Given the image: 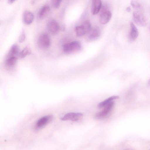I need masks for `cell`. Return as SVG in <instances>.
<instances>
[{
	"label": "cell",
	"instance_id": "6da1fadb",
	"mask_svg": "<svg viewBox=\"0 0 150 150\" xmlns=\"http://www.w3.org/2000/svg\"><path fill=\"white\" fill-rule=\"evenodd\" d=\"M82 48L81 44L77 41H74L64 44L63 47L64 52L67 54H70L80 50Z\"/></svg>",
	"mask_w": 150,
	"mask_h": 150
},
{
	"label": "cell",
	"instance_id": "7a4b0ae2",
	"mask_svg": "<svg viewBox=\"0 0 150 150\" xmlns=\"http://www.w3.org/2000/svg\"><path fill=\"white\" fill-rule=\"evenodd\" d=\"M114 105V101L111 102L104 107L102 111L96 114L95 118L97 119L102 120L108 117L110 115Z\"/></svg>",
	"mask_w": 150,
	"mask_h": 150
},
{
	"label": "cell",
	"instance_id": "3957f363",
	"mask_svg": "<svg viewBox=\"0 0 150 150\" xmlns=\"http://www.w3.org/2000/svg\"><path fill=\"white\" fill-rule=\"evenodd\" d=\"M50 36L47 33H43L39 37L38 44L39 48L41 49H46L50 46Z\"/></svg>",
	"mask_w": 150,
	"mask_h": 150
},
{
	"label": "cell",
	"instance_id": "277c9868",
	"mask_svg": "<svg viewBox=\"0 0 150 150\" xmlns=\"http://www.w3.org/2000/svg\"><path fill=\"white\" fill-rule=\"evenodd\" d=\"M132 18L134 22L139 26L144 27L147 24L146 18L140 12L138 11H134L132 14Z\"/></svg>",
	"mask_w": 150,
	"mask_h": 150
},
{
	"label": "cell",
	"instance_id": "5b68a950",
	"mask_svg": "<svg viewBox=\"0 0 150 150\" xmlns=\"http://www.w3.org/2000/svg\"><path fill=\"white\" fill-rule=\"evenodd\" d=\"M53 116L52 115H47L39 119L36 123L35 129L39 130L43 128L49 124L52 120Z\"/></svg>",
	"mask_w": 150,
	"mask_h": 150
},
{
	"label": "cell",
	"instance_id": "8992f818",
	"mask_svg": "<svg viewBox=\"0 0 150 150\" xmlns=\"http://www.w3.org/2000/svg\"><path fill=\"white\" fill-rule=\"evenodd\" d=\"M47 28L48 32L52 35H55L60 29L58 23L54 19L50 21L47 23Z\"/></svg>",
	"mask_w": 150,
	"mask_h": 150
},
{
	"label": "cell",
	"instance_id": "52a82bcc",
	"mask_svg": "<svg viewBox=\"0 0 150 150\" xmlns=\"http://www.w3.org/2000/svg\"><path fill=\"white\" fill-rule=\"evenodd\" d=\"M83 116V114L81 113L69 112L65 114L61 119L63 121L70 120L75 121L80 119Z\"/></svg>",
	"mask_w": 150,
	"mask_h": 150
},
{
	"label": "cell",
	"instance_id": "ba28073f",
	"mask_svg": "<svg viewBox=\"0 0 150 150\" xmlns=\"http://www.w3.org/2000/svg\"><path fill=\"white\" fill-rule=\"evenodd\" d=\"M50 11V6L45 5L42 6L39 10L37 14V18L42 20L45 18L49 15Z\"/></svg>",
	"mask_w": 150,
	"mask_h": 150
},
{
	"label": "cell",
	"instance_id": "9c48e42d",
	"mask_svg": "<svg viewBox=\"0 0 150 150\" xmlns=\"http://www.w3.org/2000/svg\"><path fill=\"white\" fill-rule=\"evenodd\" d=\"M112 13L110 11L103 10L100 15V22L102 24H106L110 21Z\"/></svg>",
	"mask_w": 150,
	"mask_h": 150
},
{
	"label": "cell",
	"instance_id": "30bf717a",
	"mask_svg": "<svg viewBox=\"0 0 150 150\" xmlns=\"http://www.w3.org/2000/svg\"><path fill=\"white\" fill-rule=\"evenodd\" d=\"M130 30L129 34V39L131 42L134 41L138 37L139 32L134 24L132 22L130 23Z\"/></svg>",
	"mask_w": 150,
	"mask_h": 150
},
{
	"label": "cell",
	"instance_id": "8fae6325",
	"mask_svg": "<svg viewBox=\"0 0 150 150\" xmlns=\"http://www.w3.org/2000/svg\"><path fill=\"white\" fill-rule=\"evenodd\" d=\"M102 6V3L100 0L92 1L91 6V13L92 15L97 14L99 11Z\"/></svg>",
	"mask_w": 150,
	"mask_h": 150
},
{
	"label": "cell",
	"instance_id": "7c38bea8",
	"mask_svg": "<svg viewBox=\"0 0 150 150\" xmlns=\"http://www.w3.org/2000/svg\"><path fill=\"white\" fill-rule=\"evenodd\" d=\"M88 38L90 40H93L99 37L101 35L99 28L98 27H94L91 28L88 33Z\"/></svg>",
	"mask_w": 150,
	"mask_h": 150
},
{
	"label": "cell",
	"instance_id": "4fadbf2b",
	"mask_svg": "<svg viewBox=\"0 0 150 150\" xmlns=\"http://www.w3.org/2000/svg\"><path fill=\"white\" fill-rule=\"evenodd\" d=\"M34 18V16L31 12L25 11L23 14V20L26 24L29 25L33 22Z\"/></svg>",
	"mask_w": 150,
	"mask_h": 150
},
{
	"label": "cell",
	"instance_id": "5bb4252c",
	"mask_svg": "<svg viewBox=\"0 0 150 150\" xmlns=\"http://www.w3.org/2000/svg\"><path fill=\"white\" fill-rule=\"evenodd\" d=\"M19 48L16 44L13 45L10 48L7 54L6 58L12 57H16L19 54Z\"/></svg>",
	"mask_w": 150,
	"mask_h": 150
},
{
	"label": "cell",
	"instance_id": "9a60e30c",
	"mask_svg": "<svg viewBox=\"0 0 150 150\" xmlns=\"http://www.w3.org/2000/svg\"><path fill=\"white\" fill-rule=\"evenodd\" d=\"M119 98V96H114L110 97L104 101L99 103L98 105V107L99 108L104 107L106 105L112 101L113 100L117 99Z\"/></svg>",
	"mask_w": 150,
	"mask_h": 150
},
{
	"label": "cell",
	"instance_id": "2e32d148",
	"mask_svg": "<svg viewBox=\"0 0 150 150\" xmlns=\"http://www.w3.org/2000/svg\"><path fill=\"white\" fill-rule=\"evenodd\" d=\"M17 59L16 57H12L6 58L5 64L8 68H13L16 65Z\"/></svg>",
	"mask_w": 150,
	"mask_h": 150
},
{
	"label": "cell",
	"instance_id": "e0dca14e",
	"mask_svg": "<svg viewBox=\"0 0 150 150\" xmlns=\"http://www.w3.org/2000/svg\"><path fill=\"white\" fill-rule=\"evenodd\" d=\"M32 51L29 45L26 46L20 52L19 56L21 58H23L27 55L31 54Z\"/></svg>",
	"mask_w": 150,
	"mask_h": 150
},
{
	"label": "cell",
	"instance_id": "ac0fdd59",
	"mask_svg": "<svg viewBox=\"0 0 150 150\" xmlns=\"http://www.w3.org/2000/svg\"><path fill=\"white\" fill-rule=\"evenodd\" d=\"M81 25L86 34L88 33L91 28L90 23L89 21L88 20L85 21Z\"/></svg>",
	"mask_w": 150,
	"mask_h": 150
},
{
	"label": "cell",
	"instance_id": "d6986e66",
	"mask_svg": "<svg viewBox=\"0 0 150 150\" xmlns=\"http://www.w3.org/2000/svg\"><path fill=\"white\" fill-rule=\"evenodd\" d=\"M75 30L77 36L80 37L86 34L81 25L76 27Z\"/></svg>",
	"mask_w": 150,
	"mask_h": 150
},
{
	"label": "cell",
	"instance_id": "ffe728a7",
	"mask_svg": "<svg viewBox=\"0 0 150 150\" xmlns=\"http://www.w3.org/2000/svg\"><path fill=\"white\" fill-rule=\"evenodd\" d=\"M130 4L133 8L136 9H140L142 8L141 4L137 1H131Z\"/></svg>",
	"mask_w": 150,
	"mask_h": 150
},
{
	"label": "cell",
	"instance_id": "44dd1931",
	"mask_svg": "<svg viewBox=\"0 0 150 150\" xmlns=\"http://www.w3.org/2000/svg\"><path fill=\"white\" fill-rule=\"evenodd\" d=\"M62 1L61 0H53L52 1L53 6L55 8H58L60 5Z\"/></svg>",
	"mask_w": 150,
	"mask_h": 150
},
{
	"label": "cell",
	"instance_id": "7402d4cb",
	"mask_svg": "<svg viewBox=\"0 0 150 150\" xmlns=\"http://www.w3.org/2000/svg\"><path fill=\"white\" fill-rule=\"evenodd\" d=\"M25 34L24 31L23 30L22 31L18 39V41L19 42H23L25 40Z\"/></svg>",
	"mask_w": 150,
	"mask_h": 150
},
{
	"label": "cell",
	"instance_id": "603a6c76",
	"mask_svg": "<svg viewBox=\"0 0 150 150\" xmlns=\"http://www.w3.org/2000/svg\"><path fill=\"white\" fill-rule=\"evenodd\" d=\"M15 1V0H8V3L9 4H12Z\"/></svg>",
	"mask_w": 150,
	"mask_h": 150
},
{
	"label": "cell",
	"instance_id": "cb8c5ba5",
	"mask_svg": "<svg viewBox=\"0 0 150 150\" xmlns=\"http://www.w3.org/2000/svg\"><path fill=\"white\" fill-rule=\"evenodd\" d=\"M131 10V9L130 6L126 8V11L128 12H130Z\"/></svg>",
	"mask_w": 150,
	"mask_h": 150
},
{
	"label": "cell",
	"instance_id": "d4e9b609",
	"mask_svg": "<svg viewBox=\"0 0 150 150\" xmlns=\"http://www.w3.org/2000/svg\"><path fill=\"white\" fill-rule=\"evenodd\" d=\"M64 29H65V27L63 25H62L61 27H60V29L62 30H64Z\"/></svg>",
	"mask_w": 150,
	"mask_h": 150
},
{
	"label": "cell",
	"instance_id": "484cf974",
	"mask_svg": "<svg viewBox=\"0 0 150 150\" xmlns=\"http://www.w3.org/2000/svg\"><path fill=\"white\" fill-rule=\"evenodd\" d=\"M124 150H133L131 149H125Z\"/></svg>",
	"mask_w": 150,
	"mask_h": 150
},
{
	"label": "cell",
	"instance_id": "4316f807",
	"mask_svg": "<svg viewBox=\"0 0 150 150\" xmlns=\"http://www.w3.org/2000/svg\"><path fill=\"white\" fill-rule=\"evenodd\" d=\"M148 83L150 84V79H149V81H148Z\"/></svg>",
	"mask_w": 150,
	"mask_h": 150
}]
</instances>
